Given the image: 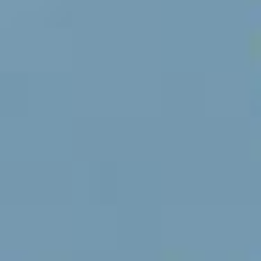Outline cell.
<instances>
[]
</instances>
